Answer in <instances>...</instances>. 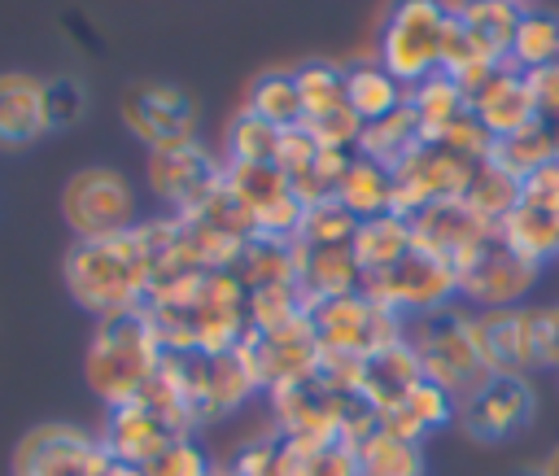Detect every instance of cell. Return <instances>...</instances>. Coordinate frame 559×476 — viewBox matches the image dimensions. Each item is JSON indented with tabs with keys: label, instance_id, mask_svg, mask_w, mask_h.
Instances as JSON below:
<instances>
[{
	"label": "cell",
	"instance_id": "19",
	"mask_svg": "<svg viewBox=\"0 0 559 476\" xmlns=\"http://www.w3.org/2000/svg\"><path fill=\"white\" fill-rule=\"evenodd\" d=\"M467 109L480 118V127L502 140L528 122H537V100H533V83L528 74H520L511 61H502L472 96H467Z\"/></svg>",
	"mask_w": 559,
	"mask_h": 476
},
{
	"label": "cell",
	"instance_id": "11",
	"mask_svg": "<svg viewBox=\"0 0 559 476\" xmlns=\"http://www.w3.org/2000/svg\"><path fill=\"white\" fill-rule=\"evenodd\" d=\"M109 467L105 441L74 424H39L13 450V476H109Z\"/></svg>",
	"mask_w": 559,
	"mask_h": 476
},
{
	"label": "cell",
	"instance_id": "37",
	"mask_svg": "<svg viewBox=\"0 0 559 476\" xmlns=\"http://www.w3.org/2000/svg\"><path fill=\"white\" fill-rule=\"evenodd\" d=\"M354 231H358V218L336 197H328V201L306 205L293 245H354Z\"/></svg>",
	"mask_w": 559,
	"mask_h": 476
},
{
	"label": "cell",
	"instance_id": "14",
	"mask_svg": "<svg viewBox=\"0 0 559 476\" xmlns=\"http://www.w3.org/2000/svg\"><path fill=\"white\" fill-rule=\"evenodd\" d=\"M144 175H148V188H153L157 201H166L175 214H188V210H197L201 201H210L223 188L227 162H218L197 140H188V144L153 148Z\"/></svg>",
	"mask_w": 559,
	"mask_h": 476
},
{
	"label": "cell",
	"instance_id": "20",
	"mask_svg": "<svg viewBox=\"0 0 559 476\" xmlns=\"http://www.w3.org/2000/svg\"><path fill=\"white\" fill-rule=\"evenodd\" d=\"M44 135H52L44 114V79L26 70H4L0 74V153H26Z\"/></svg>",
	"mask_w": 559,
	"mask_h": 476
},
{
	"label": "cell",
	"instance_id": "2",
	"mask_svg": "<svg viewBox=\"0 0 559 476\" xmlns=\"http://www.w3.org/2000/svg\"><path fill=\"white\" fill-rule=\"evenodd\" d=\"M162 358H166V349H162L144 306L122 310V314H105V319H96V332L87 341L83 380L114 410L122 402H135L153 384Z\"/></svg>",
	"mask_w": 559,
	"mask_h": 476
},
{
	"label": "cell",
	"instance_id": "12",
	"mask_svg": "<svg viewBox=\"0 0 559 476\" xmlns=\"http://www.w3.org/2000/svg\"><path fill=\"white\" fill-rule=\"evenodd\" d=\"M223 183L249 210L258 236H275V240L297 236V223H301L306 205H301V197L293 192V183L280 166H271V162H227Z\"/></svg>",
	"mask_w": 559,
	"mask_h": 476
},
{
	"label": "cell",
	"instance_id": "10",
	"mask_svg": "<svg viewBox=\"0 0 559 476\" xmlns=\"http://www.w3.org/2000/svg\"><path fill=\"white\" fill-rule=\"evenodd\" d=\"M537 271L528 258H520L502 236L498 227L454 266V279H459V297L480 306V310H493V306H520L528 297V288L537 284Z\"/></svg>",
	"mask_w": 559,
	"mask_h": 476
},
{
	"label": "cell",
	"instance_id": "29",
	"mask_svg": "<svg viewBox=\"0 0 559 476\" xmlns=\"http://www.w3.org/2000/svg\"><path fill=\"white\" fill-rule=\"evenodd\" d=\"M354 459H358V476H424L419 441H406L380 424L354 441Z\"/></svg>",
	"mask_w": 559,
	"mask_h": 476
},
{
	"label": "cell",
	"instance_id": "39",
	"mask_svg": "<svg viewBox=\"0 0 559 476\" xmlns=\"http://www.w3.org/2000/svg\"><path fill=\"white\" fill-rule=\"evenodd\" d=\"M144 476H214L210 454L192 441V437H175L148 467H140Z\"/></svg>",
	"mask_w": 559,
	"mask_h": 476
},
{
	"label": "cell",
	"instance_id": "17",
	"mask_svg": "<svg viewBox=\"0 0 559 476\" xmlns=\"http://www.w3.org/2000/svg\"><path fill=\"white\" fill-rule=\"evenodd\" d=\"M175 437H192V432H179V428L140 393L135 402H122V406L109 410L100 441H105V450H109L114 463H122V467H148Z\"/></svg>",
	"mask_w": 559,
	"mask_h": 476
},
{
	"label": "cell",
	"instance_id": "27",
	"mask_svg": "<svg viewBox=\"0 0 559 476\" xmlns=\"http://www.w3.org/2000/svg\"><path fill=\"white\" fill-rule=\"evenodd\" d=\"M354 258H358V266H362V275H371V271H384V266H393L402 253H411L415 249V236H411V218L406 214H376V218H362L358 223V231H354Z\"/></svg>",
	"mask_w": 559,
	"mask_h": 476
},
{
	"label": "cell",
	"instance_id": "7",
	"mask_svg": "<svg viewBox=\"0 0 559 476\" xmlns=\"http://www.w3.org/2000/svg\"><path fill=\"white\" fill-rule=\"evenodd\" d=\"M362 293H371L393 314L415 319V314H428V310L450 306L459 297V279H454V266L445 258H432L424 249H411L393 266L362 275Z\"/></svg>",
	"mask_w": 559,
	"mask_h": 476
},
{
	"label": "cell",
	"instance_id": "15",
	"mask_svg": "<svg viewBox=\"0 0 559 476\" xmlns=\"http://www.w3.org/2000/svg\"><path fill=\"white\" fill-rule=\"evenodd\" d=\"M472 170H476V162L472 157H463V153H454V148H445V144H424V148H415L397 170H393V214H415V210H424V205H432V201H454V197H463L467 192V183H472Z\"/></svg>",
	"mask_w": 559,
	"mask_h": 476
},
{
	"label": "cell",
	"instance_id": "5",
	"mask_svg": "<svg viewBox=\"0 0 559 476\" xmlns=\"http://www.w3.org/2000/svg\"><path fill=\"white\" fill-rule=\"evenodd\" d=\"M450 9L445 0H393L380 26V66L397 83H419L441 70L445 52V31H450Z\"/></svg>",
	"mask_w": 559,
	"mask_h": 476
},
{
	"label": "cell",
	"instance_id": "24",
	"mask_svg": "<svg viewBox=\"0 0 559 476\" xmlns=\"http://www.w3.org/2000/svg\"><path fill=\"white\" fill-rule=\"evenodd\" d=\"M424 144H428V135H424V127H419L415 109H411V105H402V109H393V114H384V118L367 122V127H362V135H358V144H354V153H362V157L380 162L384 170H397V166H402L415 148H424Z\"/></svg>",
	"mask_w": 559,
	"mask_h": 476
},
{
	"label": "cell",
	"instance_id": "40",
	"mask_svg": "<svg viewBox=\"0 0 559 476\" xmlns=\"http://www.w3.org/2000/svg\"><path fill=\"white\" fill-rule=\"evenodd\" d=\"M542 367L559 371V301L542 310Z\"/></svg>",
	"mask_w": 559,
	"mask_h": 476
},
{
	"label": "cell",
	"instance_id": "8",
	"mask_svg": "<svg viewBox=\"0 0 559 476\" xmlns=\"http://www.w3.org/2000/svg\"><path fill=\"white\" fill-rule=\"evenodd\" d=\"M236 349L245 354L258 389H266V393L301 384L319 371V341H314V328H310L306 310L297 319L275 323V328H249Z\"/></svg>",
	"mask_w": 559,
	"mask_h": 476
},
{
	"label": "cell",
	"instance_id": "18",
	"mask_svg": "<svg viewBox=\"0 0 559 476\" xmlns=\"http://www.w3.org/2000/svg\"><path fill=\"white\" fill-rule=\"evenodd\" d=\"M493 231V223L485 214H476L463 197L454 201H432L424 210L411 214V236H415V249L432 253V258H445L450 266H459L485 236Z\"/></svg>",
	"mask_w": 559,
	"mask_h": 476
},
{
	"label": "cell",
	"instance_id": "4",
	"mask_svg": "<svg viewBox=\"0 0 559 476\" xmlns=\"http://www.w3.org/2000/svg\"><path fill=\"white\" fill-rule=\"evenodd\" d=\"M319 354L328 358H349V362H367L376 349L393 345L406 336V319L393 314L389 306H380L371 293H345V297H328L306 306Z\"/></svg>",
	"mask_w": 559,
	"mask_h": 476
},
{
	"label": "cell",
	"instance_id": "35",
	"mask_svg": "<svg viewBox=\"0 0 559 476\" xmlns=\"http://www.w3.org/2000/svg\"><path fill=\"white\" fill-rule=\"evenodd\" d=\"M463 201L498 227V223L520 205V179H515V175H507L493 157H485V162H476V170H472V183H467Z\"/></svg>",
	"mask_w": 559,
	"mask_h": 476
},
{
	"label": "cell",
	"instance_id": "43",
	"mask_svg": "<svg viewBox=\"0 0 559 476\" xmlns=\"http://www.w3.org/2000/svg\"><path fill=\"white\" fill-rule=\"evenodd\" d=\"M507 4H515V9H528V4H533V0H507Z\"/></svg>",
	"mask_w": 559,
	"mask_h": 476
},
{
	"label": "cell",
	"instance_id": "31",
	"mask_svg": "<svg viewBox=\"0 0 559 476\" xmlns=\"http://www.w3.org/2000/svg\"><path fill=\"white\" fill-rule=\"evenodd\" d=\"M498 236H502L520 258H528L533 266L559 258V218L546 214V210H533V205H524V201L498 223Z\"/></svg>",
	"mask_w": 559,
	"mask_h": 476
},
{
	"label": "cell",
	"instance_id": "41",
	"mask_svg": "<svg viewBox=\"0 0 559 476\" xmlns=\"http://www.w3.org/2000/svg\"><path fill=\"white\" fill-rule=\"evenodd\" d=\"M533 476H559V441H555V445L542 454V463L533 467Z\"/></svg>",
	"mask_w": 559,
	"mask_h": 476
},
{
	"label": "cell",
	"instance_id": "23",
	"mask_svg": "<svg viewBox=\"0 0 559 476\" xmlns=\"http://www.w3.org/2000/svg\"><path fill=\"white\" fill-rule=\"evenodd\" d=\"M454 415H459V402H454L441 384H432V380L424 376L393 410H384V415H376V419H380V428H389V432H397V437H406V441H424L432 428L454 424Z\"/></svg>",
	"mask_w": 559,
	"mask_h": 476
},
{
	"label": "cell",
	"instance_id": "21",
	"mask_svg": "<svg viewBox=\"0 0 559 476\" xmlns=\"http://www.w3.org/2000/svg\"><path fill=\"white\" fill-rule=\"evenodd\" d=\"M293 275L306 306L362 288V266L349 245H293Z\"/></svg>",
	"mask_w": 559,
	"mask_h": 476
},
{
	"label": "cell",
	"instance_id": "26",
	"mask_svg": "<svg viewBox=\"0 0 559 476\" xmlns=\"http://www.w3.org/2000/svg\"><path fill=\"white\" fill-rule=\"evenodd\" d=\"M358 223L362 218H376V214H389L393 210V170H384L380 162L354 153L345 175L336 179V192H332Z\"/></svg>",
	"mask_w": 559,
	"mask_h": 476
},
{
	"label": "cell",
	"instance_id": "36",
	"mask_svg": "<svg viewBox=\"0 0 559 476\" xmlns=\"http://www.w3.org/2000/svg\"><path fill=\"white\" fill-rule=\"evenodd\" d=\"M280 140H284L280 127H271L266 118L240 109L231 118V127H227V162H271L275 166Z\"/></svg>",
	"mask_w": 559,
	"mask_h": 476
},
{
	"label": "cell",
	"instance_id": "32",
	"mask_svg": "<svg viewBox=\"0 0 559 476\" xmlns=\"http://www.w3.org/2000/svg\"><path fill=\"white\" fill-rule=\"evenodd\" d=\"M245 109L258 114V118H266V122L280 127V131L301 127L306 114H301V92H297L293 70H266V74H258V79L249 83Z\"/></svg>",
	"mask_w": 559,
	"mask_h": 476
},
{
	"label": "cell",
	"instance_id": "3",
	"mask_svg": "<svg viewBox=\"0 0 559 476\" xmlns=\"http://www.w3.org/2000/svg\"><path fill=\"white\" fill-rule=\"evenodd\" d=\"M406 345L415 349L424 376L432 384H441L454 402L472 397L493 376L480 358L472 310H463L459 301H450L441 310H428V314H415L411 328H406Z\"/></svg>",
	"mask_w": 559,
	"mask_h": 476
},
{
	"label": "cell",
	"instance_id": "28",
	"mask_svg": "<svg viewBox=\"0 0 559 476\" xmlns=\"http://www.w3.org/2000/svg\"><path fill=\"white\" fill-rule=\"evenodd\" d=\"M406 105L415 109L424 135L437 140L454 118L467 114V92L459 87V79H450L445 70H437V74H428V79H419V83L406 87Z\"/></svg>",
	"mask_w": 559,
	"mask_h": 476
},
{
	"label": "cell",
	"instance_id": "6",
	"mask_svg": "<svg viewBox=\"0 0 559 476\" xmlns=\"http://www.w3.org/2000/svg\"><path fill=\"white\" fill-rule=\"evenodd\" d=\"M61 218L74 240H100L140 223L135 188L114 166H79L61 188Z\"/></svg>",
	"mask_w": 559,
	"mask_h": 476
},
{
	"label": "cell",
	"instance_id": "34",
	"mask_svg": "<svg viewBox=\"0 0 559 476\" xmlns=\"http://www.w3.org/2000/svg\"><path fill=\"white\" fill-rule=\"evenodd\" d=\"M520 13H524V9H515V4H507V0H459V4H454V17H459L493 57H502V61H507V52H511Z\"/></svg>",
	"mask_w": 559,
	"mask_h": 476
},
{
	"label": "cell",
	"instance_id": "38",
	"mask_svg": "<svg viewBox=\"0 0 559 476\" xmlns=\"http://www.w3.org/2000/svg\"><path fill=\"white\" fill-rule=\"evenodd\" d=\"M44 114H48V131H70L83 122L87 114V87L74 79V74H57V79H44Z\"/></svg>",
	"mask_w": 559,
	"mask_h": 476
},
{
	"label": "cell",
	"instance_id": "9",
	"mask_svg": "<svg viewBox=\"0 0 559 476\" xmlns=\"http://www.w3.org/2000/svg\"><path fill=\"white\" fill-rule=\"evenodd\" d=\"M118 114H122V127L148 153L197 140V105H192V96L183 87H175L166 79H135L122 92Z\"/></svg>",
	"mask_w": 559,
	"mask_h": 476
},
{
	"label": "cell",
	"instance_id": "1",
	"mask_svg": "<svg viewBox=\"0 0 559 476\" xmlns=\"http://www.w3.org/2000/svg\"><path fill=\"white\" fill-rule=\"evenodd\" d=\"M153 275H157V258L140 223L118 236L74 240L66 253V288L74 306L92 310L96 319L140 310L148 301Z\"/></svg>",
	"mask_w": 559,
	"mask_h": 476
},
{
	"label": "cell",
	"instance_id": "16",
	"mask_svg": "<svg viewBox=\"0 0 559 476\" xmlns=\"http://www.w3.org/2000/svg\"><path fill=\"white\" fill-rule=\"evenodd\" d=\"M480 358L493 376H528L542 367V310L528 306H493L472 314Z\"/></svg>",
	"mask_w": 559,
	"mask_h": 476
},
{
	"label": "cell",
	"instance_id": "42",
	"mask_svg": "<svg viewBox=\"0 0 559 476\" xmlns=\"http://www.w3.org/2000/svg\"><path fill=\"white\" fill-rule=\"evenodd\" d=\"M550 131H555V148H559V118H555V122H550Z\"/></svg>",
	"mask_w": 559,
	"mask_h": 476
},
{
	"label": "cell",
	"instance_id": "22",
	"mask_svg": "<svg viewBox=\"0 0 559 476\" xmlns=\"http://www.w3.org/2000/svg\"><path fill=\"white\" fill-rule=\"evenodd\" d=\"M419 380H424V367H419L415 349H411L406 336H402V341L376 349V354L362 362V371H358V397H362L376 415H384V410H393Z\"/></svg>",
	"mask_w": 559,
	"mask_h": 476
},
{
	"label": "cell",
	"instance_id": "13",
	"mask_svg": "<svg viewBox=\"0 0 559 476\" xmlns=\"http://www.w3.org/2000/svg\"><path fill=\"white\" fill-rule=\"evenodd\" d=\"M537 415V393L528 376H489L472 397L459 402L454 424L472 437V441H507L520 437Z\"/></svg>",
	"mask_w": 559,
	"mask_h": 476
},
{
	"label": "cell",
	"instance_id": "30",
	"mask_svg": "<svg viewBox=\"0 0 559 476\" xmlns=\"http://www.w3.org/2000/svg\"><path fill=\"white\" fill-rule=\"evenodd\" d=\"M507 61L520 74H537V70L559 66V13L524 9L520 22H515V39H511Z\"/></svg>",
	"mask_w": 559,
	"mask_h": 476
},
{
	"label": "cell",
	"instance_id": "33",
	"mask_svg": "<svg viewBox=\"0 0 559 476\" xmlns=\"http://www.w3.org/2000/svg\"><path fill=\"white\" fill-rule=\"evenodd\" d=\"M489 157H493L507 175L528 179L533 170H542L546 162L559 157V148H555V131H550L546 118H537V122H528V127H520V131L493 140V153H489Z\"/></svg>",
	"mask_w": 559,
	"mask_h": 476
},
{
	"label": "cell",
	"instance_id": "25",
	"mask_svg": "<svg viewBox=\"0 0 559 476\" xmlns=\"http://www.w3.org/2000/svg\"><path fill=\"white\" fill-rule=\"evenodd\" d=\"M345 105L367 127L406 105V83H397L380 61H354L345 66Z\"/></svg>",
	"mask_w": 559,
	"mask_h": 476
}]
</instances>
